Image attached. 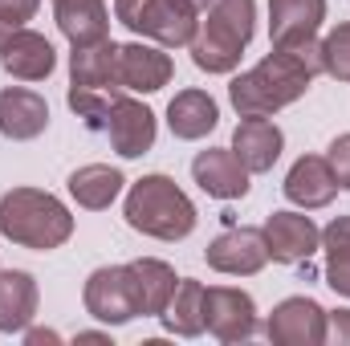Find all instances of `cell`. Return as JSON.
Listing matches in <instances>:
<instances>
[{"label": "cell", "mask_w": 350, "mask_h": 346, "mask_svg": "<svg viewBox=\"0 0 350 346\" xmlns=\"http://www.w3.org/2000/svg\"><path fill=\"white\" fill-rule=\"evenodd\" d=\"M25 343H29V346H45V343H62V334H57V330H33V326H25Z\"/></svg>", "instance_id": "cell-33"}, {"label": "cell", "mask_w": 350, "mask_h": 346, "mask_svg": "<svg viewBox=\"0 0 350 346\" xmlns=\"http://www.w3.org/2000/svg\"><path fill=\"white\" fill-rule=\"evenodd\" d=\"M191 179L212 200H241L249 196V168L232 155V147H208L191 159Z\"/></svg>", "instance_id": "cell-14"}, {"label": "cell", "mask_w": 350, "mask_h": 346, "mask_svg": "<svg viewBox=\"0 0 350 346\" xmlns=\"http://www.w3.org/2000/svg\"><path fill=\"white\" fill-rule=\"evenodd\" d=\"M37 8H41V0H0V45L16 29H25V21L37 16Z\"/></svg>", "instance_id": "cell-29"}, {"label": "cell", "mask_w": 350, "mask_h": 346, "mask_svg": "<svg viewBox=\"0 0 350 346\" xmlns=\"http://www.w3.org/2000/svg\"><path fill=\"white\" fill-rule=\"evenodd\" d=\"M191 49L196 70L204 74H237L253 33H257V0H212L204 8Z\"/></svg>", "instance_id": "cell-3"}, {"label": "cell", "mask_w": 350, "mask_h": 346, "mask_svg": "<svg viewBox=\"0 0 350 346\" xmlns=\"http://www.w3.org/2000/svg\"><path fill=\"white\" fill-rule=\"evenodd\" d=\"M326 285H330L334 293L350 297V261L347 265H326Z\"/></svg>", "instance_id": "cell-32"}, {"label": "cell", "mask_w": 350, "mask_h": 346, "mask_svg": "<svg viewBox=\"0 0 350 346\" xmlns=\"http://www.w3.org/2000/svg\"><path fill=\"white\" fill-rule=\"evenodd\" d=\"M322 249H326V265H347L350 261V216H334L322 228Z\"/></svg>", "instance_id": "cell-28"}, {"label": "cell", "mask_w": 350, "mask_h": 346, "mask_svg": "<svg viewBox=\"0 0 350 346\" xmlns=\"http://www.w3.org/2000/svg\"><path fill=\"white\" fill-rule=\"evenodd\" d=\"M0 237L21 245V249L49 253L74 237V216L53 191L12 187L0 196Z\"/></svg>", "instance_id": "cell-2"}, {"label": "cell", "mask_w": 350, "mask_h": 346, "mask_svg": "<svg viewBox=\"0 0 350 346\" xmlns=\"http://www.w3.org/2000/svg\"><path fill=\"white\" fill-rule=\"evenodd\" d=\"M175 66L167 57L163 45H147V41H131V45H118V90H131V94H159V90L172 82Z\"/></svg>", "instance_id": "cell-12"}, {"label": "cell", "mask_w": 350, "mask_h": 346, "mask_svg": "<svg viewBox=\"0 0 350 346\" xmlns=\"http://www.w3.org/2000/svg\"><path fill=\"white\" fill-rule=\"evenodd\" d=\"M326 163H330V172L338 179V187L350 191V135H338V139L326 147Z\"/></svg>", "instance_id": "cell-30"}, {"label": "cell", "mask_w": 350, "mask_h": 346, "mask_svg": "<svg viewBox=\"0 0 350 346\" xmlns=\"http://www.w3.org/2000/svg\"><path fill=\"white\" fill-rule=\"evenodd\" d=\"M37 281L25 269H0V334H25V326L37 314Z\"/></svg>", "instance_id": "cell-22"}, {"label": "cell", "mask_w": 350, "mask_h": 346, "mask_svg": "<svg viewBox=\"0 0 350 346\" xmlns=\"http://www.w3.org/2000/svg\"><path fill=\"white\" fill-rule=\"evenodd\" d=\"M74 343H110V334H102V330H78Z\"/></svg>", "instance_id": "cell-34"}, {"label": "cell", "mask_w": 350, "mask_h": 346, "mask_svg": "<svg viewBox=\"0 0 350 346\" xmlns=\"http://www.w3.org/2000/svg\"><path fill=\"white\" fill-rule=\"evenodd\" d=\"M204 330L220 343H249L261 330L253 293L237 285H208L204 289Z\"/></svg>", "instance_id": "cell-7"}, {"label": "cell", "mask_w": 350, "mask_h": 346, "mask_svg": "<svg viewBox=\"0 0 350 346\" xmlns=\"http://www.w3.org/2000/svg\"><path fill=\"white\" fill-rule=\"evenodd\" d=\"M122 216L135 232L151 241H183L196 228V204L172 175H143L131 183Z\"/></svg>", "instance_id": "cell-4"}, {"label": "cell", "mask_w": 350, "mask_h": 346, "mask_svg": "<svg viewBox=\"0 0 350 346\" xmlns=\"http://www.w3.org/2000/svg\"><path fill=\"white\" fill-rule=\"evenodd\" d=\"M70 86L90 90H118V45L110 37L74 45L70 53Z\"/></svg>", "instance_id": "cell-20"}, {"label": "cell", "mask_w": 350, "mask_h": 346, "mask_svg": "<svg viewBox=\"0 0 350 346\" xmlns=\"http://www.w3.org/2000/svg\"><path fill=\"white\" fill-rule=\"evenodd\" d=\"M53 21L70 45H90V41L110 37L106 0H53Z\"/></svg>", "instance_id": "cell-21"}, {"label": "cell", "mask_w": 350, "mask_h": 346, "mask_svg": "<svg viewBox=\"0 0 350 346\" xmlns=\"http://www.w3.org/2000/svg\"><path fill=\"white\" fill-rule=\"evenodd\" d=\"M261 228L269 261H277V265H301L322 249V228L306 212H273Z\"/></svg>", "instance_id": "cell-11"}, {"label": "cell", "mask_w": 350, "mask_h": 346, "mask_svg": "<svg viewBox=\"0 0 350 346\" xmlns=\"http://www.w3.org/2000/svg\"><path fill=\"white\" fill-rule=\"evenodd\" d=\"M106 135H110V147L122 159H143L155 147V135H159L155 110L139 98L118 94V102L110 106V118H106Z\"/></svg>", "instance_id": "cell-10"}, {"label": "cell", "mask_w": 350, "mask_h": 346, "mask_svg": "<svg viewBox=\"0 0 350 346\" xmlns=\"http://www.w3.org/2000/svg\"><path fill=\"white\" fill-rule=\"evenodd\" d=\"M82 306L102 326L135 322L143 314V297H139L131 265H102V269H94L86 277V289H82Z\"/></svg>", "instance_id": "cell-6"}, {"label": "cell", "mask_w": 350, "mask_h": 346, "mask_svg": "<svg viewBox=\"0 0 350 346\" xmlns=\"http://www.w3.org/2000/svg\"><path fill=\"white\" fill-rule=\"evenodd\" d=\"M265 334L273 346H322L326 343V310L314 297H285L273 306Z\"/></svg>", "instance_id": "cell-9"}, {"label": "cell", "mask_w": 350, "mask_h": 346, "mask_svg": "<svg viewBox=\"0 0 350 346\" xmlns=\"http://www.w3.org/2000/svg\"><path fill=\"white\" fill-rule=\"evenodd\" d=\"M122 90H90V86H70L66 102L70 110L86 122L90 131H106V118H110V106L118 102Z\"/></svg>", "instance_id": "cell-26"}, {"label": "cell", "mask_w": 350, "mask_h": 346, "mask_svg": "<svg viewBox=\"0 0 350 346\" xmlns=\"http://www.w3.org/2000/svg\"><path fill=\"white\" fill-rule=\"evenodd\" d=\"M122 172L118 168H106V163H86L70 175V196L78 200V208H90V212H102L118 200L122 191Z\"/></svg>", "instance_id": "cell-24"}, {"label": "cell", "mask_w": 350, "mask_h": 346, "mask_svg": "<svg viewBox=\"0 0 350 346\" xmlns=\"http://www.w3.org/2000/svg\"><path fill=\"white\" fill-rule=\"evenodd\" d=\"M326 21V0H269V41L273 49L314 41Z\"/></svg>", "instance_id": "cell-15"}, {"label": "cell", "mask_w": 350, "mask_h": 346, "mask_svg": "<svg viewBox=\"0 0 350 346\" xmlns=\"http://www.w3.org/2000/svg\"><path fill=\"white\" fill-rule=\"evenodd\" d=\"M0 66H4V74H12L21 82H45L57 70V53H53L49 37H41L33 29H16L0 45Z\"/></svg>", "instance_id": "cell-16"}, {"label": "cell", "mask_w": 350, "mask_h": 346, "mask_svg": "<svg viewBox=\"0 0 350 346\" xmlns=\"http://www.w3.org/2000/svg\"><path fill=\"white\" fill-rule=\"evenodd\" d=\"M131 273H135V285H139V297H143V318H159L172 302L175 285H179L175 269L159 257H139L131 261Z\"/></svg>", "instance_id": "cell-25"}, {"label": "cell", "mask_w": 350, "mask_h": 346, "mask_svg": "<svg viewBox=\"0 0 350 346\" xmlns=\"http://www.w3.org/2000/svg\"><path fill=\"white\" fill-rule=\"evenodd\" d=\"M208 269L224 273V277H253L269 265V245H265V228L249 224H228L212 245H208Z\"/></svg>", "instance_id": "cell-8"}, {"label": "cell", "mask_w": 350, "mask_h": 346, "mask_svg": "<svg viewBox=\"0 0 350 346\" xmlns=\"http://www.w3.org/2000/svg\"><path fill=\"white\" fill-rule=\"evenodd\" d=\"M281 191H285L289 204L314 212V208H326L342 187H338V179H334V172H330L326 155H301V159L289 168L285 183H281Z\"/></svg>", "instance_id": "cell-18"}, {"label": "cell", "mask_w": 350, "mask_h": 346, "mask_svg": "<svg viewBox=\"0 0 350 346\" xmlns=\"http://www.w3.org/2000/svg\"><path fill=\"white\" fill-rule=\"evenodd\" d=\"M322 74V41H301V45H285V49H269L253 70L237 74L228 82V102L237 106V114H277L285 106H293L297 98H306V90L314 86V78Z\"/></svg>", "instance_id": "cell-1"}, {"label": "cell", "mask_w": 350, "mask_h": 346, "mask_svg": "<svg viewBox=\"0 0 350 346\" xmlns=\"http://www.w3.org/2000/svg\"><path fill=\"white\" fill-rule=\"evenodd\" d=\"M114 16L139 37L163 49H187L200 33V12L187 0H114Z\"/></svg>", "instance_id": "cell-5"}, {"label": "cell", "mask_w": 350, "mask_h": 346, "mask_svg": "<svg viewBox=\"0 0 350 346\" xmlns=\"http://www.w3.org/2000/svg\"><path fill=\"white\" fill-rule=\"evenodd\" d=\"M187 4H191V8H196V12H204V8H208V4H212V0H187Z\"/></svg>", "instance_id": "cell-35"}, {"label": "cell", "mask_w": 350, "mask_h": 346, "mask_svg": "<svg viewBox=\"0 0 350 346\" xmlns=\"http://www.w3.org/2000/svg\"><path fill=\"white\" fill-rule=\"evenodd\" d=\"M322 346H350V310H326V343Z\"/></svg>", "instance_id": "cell-31"}, {"label": "cell", "mask_w": 350, "mask_h": 346, "mask_svg": "<svg viewBox=\"0 0 350 346\" xmlns=\"http://www.w3.org/2000/svg\"><path fill=\"white\" fill-rule=\"evenodd\" d=\"M49 127V102L37 90L8 86L0 90V135L12 143H29L37 135H45Z\"/></svg>", "instance_id": "cell-17"}, {"label": "cell", "mask_w": 350, "mask_h": 346, "mask_svg": "<svg viewBox=\"0 0 350 346\" xmlns=\"http://www.w3.org/2000/svg\"><path fill=\"white\" fill-rule=\"evenodd\" d=\"M285 151V135L273 118L265 114H241L237 131H232V155L249 168V175L273 172V163Z\"/></svg>", "instance_id": "cell-13"}, {"label": "cell", "mask_w": 350, "mask_h": 346, "mask_svg": "<svg viewBox=\"0 0 350 346\" xmlns=\"http://www.w3.org/2000/svg\"><path fill=\"white\" fill-rule=\"evenodd\" d=\"M322 74H330L334 82H350V21L334 25L322 37Z\"/></svg>", "instance_id": "cell-27"}, {"label": "cell", "mask_w": 350, "mask_h": 346, "mask_svg": "<svg viewBox=\"0 0 350 346\" xmlns=\"http://www.w3.org/2000/svg\"><path fill=\"white\" fill-rule=\"evenodd\" d=\"M216 122H220V106L208 90H179L167 102V127L183 143H196V139L212 135Z\"/></svg>", "instance_id": "cell-19"}, {"label": "cell", "mask_w": 350, "mask_h": 346, "mask_svg": "<svg viewBox=\"0 0 350 346\" xmlns=\"http://www.w3.org/2000/svg\"><path fill=\"white\" fill-rule=\"evenodd\" d=\"M159 322H163L167 334L200 338V334H204V285L191 281V277H179V285H175L167 310L159 314Z\"/></svg>", "instance_id": "cell-23"}]
</instances>
